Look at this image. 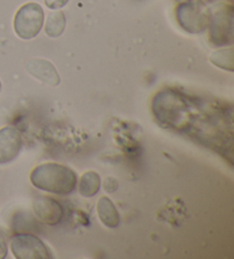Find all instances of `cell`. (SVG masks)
<instances>
[{
	"instance_id": "12",
	"label": "cell",
	"mask_w": 234,
	"mask_h": 259,
	"mask_svg": "<svg viewBox=\"0 0 234 259\" xmlns=\"http://www.w3.org/2000/svg\"><path fill=\"white\" fill-rule=\"evenodd\" d=\"M211 63L219 66L224 70L233 71V53L232 48L223 49V51L215 52L210 57Z\"/></svg>"
},
{
	"instance_id": "9",
	"label": "cell",
	"mask_w": 234,
	"mask_h": 259,
	"mask_svg": "<svg viewBox=\"0 0 234 259\" xmlns=\"http://www.w3.org/2000/svg\"><path fill=\"white\" fill-rule=\"evenodd\" d=\"M97 213L101 222L110 229H115L119 226L120 215L116 210L113 202L106 196H103L97 203Z\"/></svg>"
},
{
	"instance_id": "16",
	"label": "cell",
	"mask_w": 234,
	"mask_h": 259,
	"mask_svg": "<svg viewBox=\"0 0 234 259\" xmlns=\"http://www.w3.org/2000/svg\"><path fill=\"white\" fill-rule=\"evenodd\" d=\"M0 92H2V82H0Z\"/></svg>"
},
{
	"instance_id": "8",
	"label": "cell",
	"mask_w": 234,
	"mask_h": 259,
	"mask_svg": "<svg viewBox=\"0 0 234 259\" xmlns=\"http://www.w3.org/2000/svg\"><path fill=\"white\" fill-rule=\"evenodd\" d=\"M28 73L37 78L39 81L47 83L49 86H57L61 82L60 75L51 62L44 59H32L25 63Z\"/></svg>"
},
{
	"instance_id": "4",
	"label": "cell",
	"mask_w": 234,
	"mask_h": 259,
	"mask_svg": "<svg viewBox=\"0 0 234 259\" xmlns=\"http://www.w3.org/2000/svg\"><path fill=\"white\" fill-rule=\"evenodd\" d=\"M177 20L184 30L191 33L204 31L209 23V13L199 2H188L177 8Z\"/></svg>"
},
{
	"instance_id": "1",
	"label": "cell",
	"mask_w": 234,
	"mask_h": 259,
	"mask_svg": "<svg viewBox=\"0 0 234 259\" xmlns=\"http://www.w3.org/2000/svg\"><path fill=\"white\" fill-rule=\"evenodd\" d=\"M30 180L37 189L58 195L72 193L78 183L75 172L71 168L55 162L35 167L31 172Z\"/></svg>"
},
{
	"instance_id": "13",
	"label": "cell",
	"mask_w": 234,
	"mask_h": 259,
	"mask_svg": "<svg viewBox=\"0 0 234 259\" xmlns=\"http://www.w3.org/2000/svg\"><path fill=\"white\" fill-rule=\"evenodd\" d=\"M69 0H45V4L51 10H60V8L64 7Z\"/></svg>"
},
{
	"instance_id": "7",
	"label": "cell",
	"mask_w": 234,
	"mask_h": 259,
	"mask_svg": "<svg viewBox=\"0 0 234 259\" xmlns=\"http://www.w3.org/2000/svg\"><path fill=\"white\" fill-rule=\"evenodd\" d=\"M33 212L45 224L55 226L63 218V208L56 200L47 196L37 199L33 202Z\"/></svg>"
},
{
	"instance_id": "10",
	"label": "cell",
	"mask_w": 234,
	"mask_h": 259,
	"mask_svg": "<svg viewBox=\"0 0 234 259\" xmlns=\"http://www.w3.org/2000/svg\"><path fill=\"white\" fill-rule=\"evenodd\" d=\"M101 187V178L95 171H87L80 178L79 192L85 198L96 195Z\"/></svg>"
},
{
	"instance_id": "15",
	"label": "cell",
	"mask_w": 234,
	"mask_h": 259,
	"mask_svg": "<svg viewBox=\"0 0 234 259\" xmlns=\"http://www.w3.org/2000/svg\"><path fill=\"white\" fill-rule=\"evenodd\" d=\"M104 187L107 192H114L116 187H118V183H116V180H114V178H107V180H105Z\"/></svg>"
},
{
	"instance_id": "5",
	"label": "cell",
	"mask_w": 234,
	"mask_h": 259,
	"mask_svg": "<svg viewBox=\"0 0 234 259\" xmlns=\"http://www.w3.org/2000/svg\"><path fill=\"white\" fill-rule=\"evenodd\" d=\"M11 249L19 259H49L52 253L42 240L31 234H16L11 240Z\"/></svg>"
},
{
	"instance_id": "6",
	"label": "cell",
	"mask_w": 234,
	"mask_h": 259,
	"mask_svg": "<svg viewBox=\"0 0 234 259\" xmlns=\"http://www.w3.org/2000/svg\"><path fill=\"white\" fill-rule=\"evenodd\" d=\"M22 149V136L14 127L0 129V164L10 163Z\"/></svg>"
},
{
	"instance_id": "11",
	"label": "cell",
	"mask_w": 234,
	"mask_h": 259,
	"mask_svg": "<svg viewBox=\"0 0 234 259\" xmlns=\"http://www.w3.org/2000/svg\"><path fill=\"white\" fill-rule=\"evenodd\" d=\"M65 16L63 12H54L48 15V19L46 22V26H45V31H46L47 35L52 38H57L63 33L65 29Z\"/></svg>"
},
{
	"instance_id": "14",
	"label": "cell",
	"mask_w": 234,
	"mask_h": 259,
	"mask_svg": "<svg viewBox=\"0 0 234 259\" xmlns=\"http://www.w3.org/2000/svg\"><path fill=\"white\" fill-rule=\"evenodd\" d=\"M7 256V240L6 235L0 230V259L5 258Z\"/></svg>"
},
{
	"instance_id": "3",
	"label": "cell",
	"mask_w": 234,
	"mask_h": 259,
	"mask_svg": "<svg viewBox=\"0 0 234 259\" xmlns=\"http://www.w3.org/2000/svg\"><path fill=\"white\" fill-rule=\"evenodd\" d=\"M232 17L233 8L231 5H218L209 13L210 39L215 45L222 46L232 40Z\"/></svg>"
},
{
	"instance_id": "2",
	"label": "cell",
	"mask_w": 234,
	"mask_h": 259,
	"mask_svg": "<svg viewBox=\"0 0 234 259\" xmlns=\"http://www.w3.org/2000/svg\"><path fill=\"white\" fill-rule=\"evenodd\" d=\"M44 25V11L37 3H29L17 11L14 19V30L21 39L37 37Z\"/></svg>"
}]
</instances>
